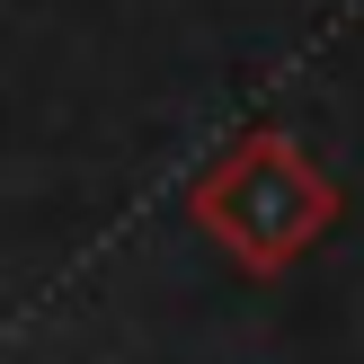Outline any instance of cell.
<instances>
[{
	"instance_id": "obj_1",
	"label": "cell",
	"mask_w": 364,
	"mask_h": 364,
	"mask_svg": "<svg viewBox=\"0 0 364 364\" xmlns=\"http://www.w3.org/2000/svg\"><path fill=\"white\" fill-rule=\"evenodd\" d=\"M196 223L249 267V276H284L320 231L338 223V187L294 151V134H240L205 178H196Z\"/></svg>"
}]
</instances>
